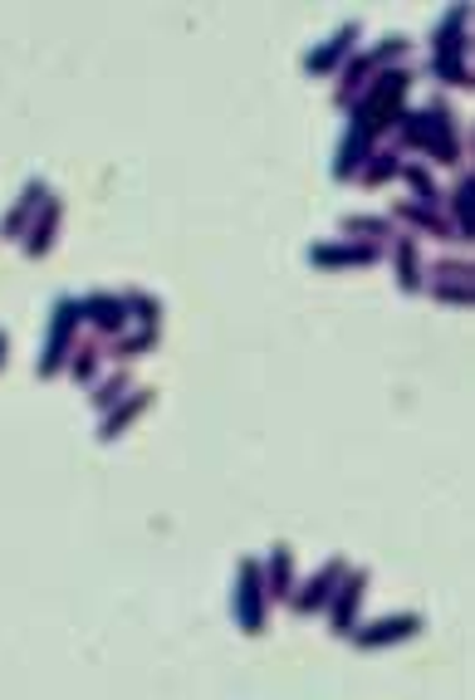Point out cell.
<instances>
[{"label": "cell", "instance_id": "12", "mask_svg": "<svg viewBox=\"0 0 475 700\" xmlns=\"http://www.w3.org/2000/svg\"><path fill=\"white\" fill-rule=\"evenodd\" d=\"M45 201H50V187H45L40 177H35V182H25V191H21V207H15L11 216L0 221V236H5V240L25 236V230H30V221L40 216V207H45Z\"/></svg>", "mask_w": 475, "mask_h": 700}, {"label": "cell", "instance_id": "24", "mask_svg": "<svg viewBox=\"0 0 475 700\" xmlns=\"http://www.w3.org/2000/svg\"><path fill=\"white\" fill-rule=\"evenodd\" d=\"M402 177L407 182H412V191H416V207H436V201H441V191H436V182L432 177H426V167H422V162H407V167H402Z\"/></svg>", "mask_w": 475, "mask_h": 700}, {"label": "cell", "instance_id": "17", "mask_svg": "<svg viewBox=\"0 0 475 700\" xmlns=\"http://www.w3.org/2000/svg\"><path fill=\"white\" fill-rule=\"evenodd\" d=\"M60 216H64V211H60V201H45V207H40V216H35L30 221V230H25V255H30V260H40V255H50V246H54V230H60Z\"/></svg>", "mask_w": 475, "mask_h": 700}, {"label": "cell", "instance_id": "18", "mask_svg": "<svg viewBox=\"0 0 475 700\" xmlns=\"http://www.w3.org/2000/svg\"><path fill=\"white\" fill-rule=\"evenodd\" d=\"M265 592L275 602H285L289 592H295V559H289L285 543H275V553H270V563H265Z\"/></svg>", "mask_w": 475, "mask_h": 700}, {"label": "cell", "instance_id": "10", "mask_svg": "<svg viewBox=\"0 0 475 700\" xmlns=\"http://www.w3.org/2000/svg\"><path fill=\"white\" fill-rule=\"evenodd\" d=\"M416 632H422V617H416V612H397V617H377V622H367V627H353L348 637H353V647L373 651V647H387V641L416 637Z\"/></svg>", "mask_w": 475, "mask_h": 700}, {"label": "cell", "instance_id": "6", "mask_svg": "<svg viewBox=\"0 0 475 700\" xmlns=\"http://www.w3.org/2000/svg\"><path fill=\"white\" fill-rule=\"evenodd\" d=\"M422 152L446 167H461V138H455V118L441 99H432L422 109Z\"/></svg>", "mask_w": 475, "mask_h": 700}, {"label": "cell", "instance_id": "13", "mask_svg": "<svg viewBox=\"0 0 475 700\" xmlns=\"http://www.w3.org/2000/svg\"><path fill=\"white\" fill-rule=\"evenodd\" d=\"M348 50H358V21H353V25H338V30L328 35V45L309 50V54H304V70H309V74H328V70H338V60H343Z\"/></svg>", "mask_w": 475, "mask_h": 700}, {"label": "cell", "instance_id": "14", "mask_svg": "<svg viewBox=\"0 0 475 700\" xmlns=\"http://www.w3.org/2000/svg\"><path fill=\"white\" fill-rule=\"evenodd\" d=\"M148 407H152V392H142V387H138V392H128L118 407H109V412H103V432H99V441H118V436L128 432V426L138 422V416L148 412Z\"/></svg>", "mask_w": 475, "mask_h": 700}, {"label": "cell", "instance_id": "20", "mask_svg": "<svg viewBox=\"0 0 475 700\" xmlns=\"http://www.w3.org/2000/svg\"><path fill=\"white\" fill-rule=\"evenodd\" d=\"M367 148H373V142H363L358 133H343V142H338V162H334V182L353 177V172L367 162Z\"/></svg>", "mask_w": 475, "mask_h": 700}, {"label": "cell", "instance_id": "4", "mask_svg": "<svg viewBox=\"0 0 475 700\" xmlns=\"http://www.w3.org/2000/svg\"><path fill=\"white\" fill-rule=\"evenodd\" d=\"M407 50H412V45H407L402 35H392V40H383L377 50H367V54H358V60H348V64H343V84L334 89V103H338V109H348V103H353L358 93H363L367 84H373L377 74H383V64L402 60Z\"/></svg>", "mask_w": 475, "mask_h": 700}, {"label": "cell", "instance_id": "7", "mask_svg": "<svg viewBox=\"0 0 475 700\" xmlns=\"http://www.w3.org/2000/svg\"><path fill=\"white\" fill-rule=\"evenodd\" d=\"M363 592H367V568H353L338 578L334 598H328V632L334 637H348L358 627V608H363Z\"/></svg>", "mask_w": 475, "mask_h": 700}, {"label": "cell", "instance_id": "27", "mask_svg": "<svg viewBox=\"0 0 475 700\" xmlns=\"http://www.w3.org/2000/svg\"><path fill=\"white\" fill-rule=\"evenodd\" d=\"M123 299H128V318H138V328H158L162 324L158 299H148V295H123Z\"/></svg>", "mask_w": 475, "mask_h": 700}, {"label": "cell", "instance_id": "9", "mask_svg": "<svg viewBox=\"0 0 475 700\" xmlns=\"http://www.w3.org/2000/svg\"><path fill=\"white\" fill-rule=\"evenodd\" d=\"M426 289H432V299H441V304H471V265H461V260H441V265L422 270Z\"/></svg>", "mask_w": 475, "mask_h": 700}, {"label": "cell", "instance_id": "26", "mask_svg": "<svg viewBox=\"0 0 475 700\" xmlns=\"http://www.w3.org/2000/svg\"><path fill=\"white\" fill-rule=\"evenodd\" d=\"M158 343V328H138V334H128V338H113V348H109V358H142L148 348Z\"/></svg>", "mask_w": 475, "mask_h": 700}, {"label": "cell", "instance_id": "1", "mask_svg": "<svg viewBox=\"0 0 475 700\" xmlns=\"http://www.w3.org/2000/svg\"><path fill=\"white\" fill-rule=\"evenodd\" d=\"M407 89H412V74L407 70H383L353 103H348V109H353V128L348 133H358L363 142H377L397 123V113H402Z\"/></svg>", "mask_w": 475, "mask_h": 700}, {"label": "cell", "instance_id": "5", "mask_svg": "<svg viewBox=\"0 0 475 700\" xmlns=\"http://www.w3.org/2000/svg\"><path fill=\"white\" fill-rule=\"evenodd\" d=\"M265 573H260L255 559H240L236 563V598H230V608H236V622L246 637H260L265 632Z\"/></svg>", "mask_w": 475, "mask_h": 700}, {"label": "cell", "instance_id": "15", "mask_svg": "<svg viewBox=\"0 0 475 700\" xmlns=\"http://www.w3.org/2000/svg\"><path fill=\"white\" fill-rule=\"evenodd\" d=\"M397 226V221H407V226H416L422 236H432V240H455V230H451V221L446 216H436V207H416V201H402V207H392V216H387Z\"/></svg>", "mask_w": 475, "mask_h": 700}, {"label": "cell", "instance_id": "22", "mask_svg": "<svg viewBox=\"0 0 475 700\" xmlns=\"http://www.w3.org/2000/svg\"><path fill=\"white\" fill-rule=\"evenodd\" d=\"M471 197H475V182L461 177L455 182V191H451V230H455V240H471Z\"/></svg>", "mask_w": 475, "mask_h": 700}, {"label": "cell", "instance_id": "8", "mask_svg": "<svg viewBox=\"0 0 475 700\" xmlns=\"http://www.w3.org/2000/svg\"><path fill=\"white\" fill-rule=\"evenodd\" d=\"M348 573V559H328L324 568L314 573V578L304 583V588H295L289 592V608L299 612V617H309V612H324L328 608V598H334V588H338V578Z\"/></svg>", "mask_w": 475, "mask_h": 700}, {"label": "cell", "instance_id": "16", "mask_svg": "<svg viewBox=\"0 0 475 700\" xmlns=\"http://www.w3.org/2000/svg\"><path fill=\"white\" fill-rule=\"evenodd\" d=\"M383 255L377 246H363V240H348V246H309V260L324 270H343V265H373V260Z\"/></svg>", "mask_w": 475, "mask_h": 700}, {"label": "cell", "instance_id": "2", "mask_svg": "<svg viewBox=\"0 0 475 700\" xmlns=\"http://www.w3.org/2000/svg\"><path fill=\"white\" fill-rule=\"evenodd\" d=\"M465 21H471V11L465 5H455V11L441 15V25H436V40H432V70L441 74L446 84H471V70H465Z\"/></svg>", "mask_w": 475, "mask_h": 700}, {"label": "cell", "instance_id": "19", "mask_svg": "<svg viewBox=\"0 0 475 700\" xmlns=\"http://www.w3.org/2000/svg\"><path fill=\"white\" fill-rule=\"evenodd\" d=\"M392 260H397V285H402L407 295H416V289H422V260H416V240L412 236H397L392 240Z\"/></svg>", "mask_w": 475, "mask_h": 700}, {"label": "cell", "instance_id": "21", "mask_svg": "<svg viewBox=\"0 0 475 700\" xmlns=\"http://www.w3.org/2000/svg\"><path fill=\"white\" fill-rule=\"evenodd\" d=\"M358 172H363L367 187H383L387 177H397V172H402V148H377Z\"/></svg>", "mask_w": 475, "mask_h": 700}, {"label": "cell", "instance_id": "3", "mask_svg": "<svg viewBox=\"0 0 475 700\" xmlns=\"http://www.w3.org/2000/svg\"><path fill=\"white\" fill-rule=\"evenodd\" d=\"M79 324H84L79 299H54L50 338H45V353H40V377H60L64 373V363H70L74 343H79Z\"/></svg>", "mask_w": 475, "mask_h": 700}, {"label": "cell", "instance_id": "28", "mask_svg": "<svg viewBox=\"0 0 475 700\" xmlns=\"http://www.w3.org/2000/svg\"><path fill=\"white\" fill-rule=\"evenodd\" d=\"M343 230H363V236H397L387 216H343Z\"/></svg>", "mask_w": 475, "mask_h": 700}, {"label": "cell", "instance_id": "29", "mask_svg": "<svg viewBox=\"0 0 475 700\" xmlns=\"http://www.w3.org/2000/svg\"><path fill=\"white\" fill-rule=\"evenodd\" d=\"M0 363H5V334H0Z\"/></svg>", "mask_w": 475, "mask_h": 700}, {"label": "cell", "instance_id": "25", "mask_svg": "<svg viewBox=\"0 0 475 700\" xmlns=\"http://www.w3.org/2000/svg\"><path fill=\"white\" fill-rule=\"evenodd\" d=\"M128 392H133V377L128 373H113V377H103V383H99V392H93V407H99V412H109V407H118Z\"/></svg>", "mask_w": 475, "mask_h": 700}, {"label": "cell", "instance_id": "11", "mask_svg": "<svg viewBox=\"0 0 475 700\" xmlns=\"http://www.w3.org/2000/svg\"><path fill=\"white\" fill-rule=\"evenodd\" d=\"M79 309L103 338H118L123 328H128V299L123 295H84Z\"/></svg>", "mask_w": 475, "mask_h": 700}, {"label": "cell", "instance_id": "23", "mask_svg": "<svg viewBox=\"0 0 475 700\" xmlns=\"http://www.w3.org/2000/svg\"><path fill=\"white\" fill-rule=\"evenodd\" d=\"M99 358H103V343H74L70 353V377L74 383H93V373H99Z\"/></svg>", "mask_w": 475, "mask_h": 700}]
</instances>
